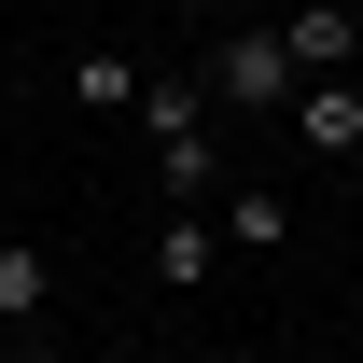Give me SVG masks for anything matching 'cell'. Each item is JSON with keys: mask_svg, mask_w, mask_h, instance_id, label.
I'll use <instances>...</instances> for the list:
<instances>
[{"mask_svg": "<svg viewBox=\"0 0 363 363\" xmlns=\"http://www.w3.org/2000/svg\"><path fill=\"white\" fill-rule=\"evenodd\" d=\"M126 112H140V140H154V196L196 210V196L224 182V112H210V84H196V70H140Z\"/></svg>", "mask_w": 363, "mask_h": 363, "instance_id": "cell-1", "label": "cell"}, {"mask_svg": "<svg viewBox=\"0 0 363 363\" xmlns=\"http://www.w3.org/2000/svg\"><path fill=\"white\" fill-rule=\"evenodd\" d=\"M196 84H210V112H279L294 98V56H279V28H224Z\"/></svg>", "mask_w": 363, "mask_h": 363, "instance_id": "cell-2", "label": "cell"}, {"mask_svg": "<svg viewBox=\"0 0 363 363\" xmlns=\"http://www.w3.org/2000/svg\"><path fill=\"white\" fill-rule=\"evenodd\" d=\"M279 112H294V140H308V154H363V84H350V70H308Z\"/></svg>", "mask_w": 363, "mask_h": 363, "instance_id": "cell-3", "label": "cell"}, {"mask_svg": "<svg viewBox=\"0 0 363 363\" xmlns=\"http://www.w3.org/2000/svg\"><path fill=\"white\" fill-rule=\"evenodd\" d=\"M279 56H294V84H308V70H350V56H363V14H350V0H308V14H279Z\"/></svg>", "mask_w": 363, "mask_h": 363, "instance_id": "cell-4", "label": "cell"}, {"mask_svg": "<svg viewBox=\"0 0 363 363\" xmlns=\"http://www.w3.org/2000/svg\"><path fill=\"white\" fill-rule=\"evenodd\" d=\"M210 252H224V238L196 224V210H168V224H154V279H168V294H196V279H210Z\"/></svg>", "mask_w": 363, "mask_h": 363, "instance_id": "cell-5", "label": "cell"}, {"mask_svg": "<svg viewBox=\"0 0 363 363\" xmlns=\"http://www.w3.org/2000/svg\"><path fill=\"white\" fill-rule=\"evenodd\" d=\"M126 98H140V56H112V43L70 56V112H126Z\"/></svg>", "mask_w": 363, "mask_h": 363, "instance_id": "cell-6", "label": "cell"}, {"mask_svg": "<svg viewBox=\"0 0 363 363\" xmlns=\"http://www.w3.org/2000/svg\"><path fill=\"white\" fill-rule=\"evenodd\" d=\"M56 266H43V238H0V321H43Z\"/></svg>", "mask_w": 363, "mask_h": 363, "instance_id": "cell-7", "label": "cell"}, {"mask_svg": "<svg viewBox=\"0 0 363 363\" xmlns=\"http://www.w3.org/2000/svg\"><path fill=\"white\" fill-rule=\"evenodd\" d=\"M224 238H238V252H279V238H294V196H266V182L224 196Z\"/></svg>", "mask_w": 363, "mask_h": 363, "instance_id": "cell-8", "label": "cell"}, {"mask_svg": "<svg viewBox=\"0 0 363 363\" xmlns=\"http://www.w3.org/2000/svg\"><path fill=\"white\" fill-rule=\"evenodd\" d=\"M0 363H70V350H43V335H28V350H0Z\"/></svg>", "mask_w": 363, "mask_h": 363, "instance_id": "cell-9", "label": "cell"}, {"mask_svg": "<svg viewBox=\"0 0 363 363\" xmlns=\"http://www.w3.org/2000/svg\"><path fill=\"white\" fill-rule=\"evenodd\" d=\"M112 363H154V350H112Z\"/></svg>", "mask_w": 363, "mask_h": 363, "instance_id": "cell-10", "label": "cell"}]
</instances>
